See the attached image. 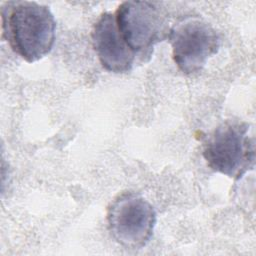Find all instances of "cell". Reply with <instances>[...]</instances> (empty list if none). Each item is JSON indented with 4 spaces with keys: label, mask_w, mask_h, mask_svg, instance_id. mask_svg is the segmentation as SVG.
Instances as JSON below:
<instances>
[{
    "label": "cell",
    "mask_w": 256,
    "mask_h": 256,
    "mask_svg": "<svg viewBox=\"0 0 256 256\" xmlns=\"http://www.w3.org/2000/svg\"><path fill=\"white\" fill-rule=\"evenodd\" d=\"M1 19L3 38L25 61H38L52 50L56 22L47 6L31 1L6 2Z\"/></svg>",
    "instance_id": "1"
},
{
    "label": "cell",
    "mask_w": 256,
    "mask_h": 256,
    "mask_svg": "<svg viewBox=\"0 0 256 256\" xmlns=\"http://www.w3.org/2000/svg\"><path fill=\"white\" fill-rule=\"evenodd\" d=\"M203 156L212 170L240 179L253 169L255 162V143L249 124L239 120L220 124L206 141Z\"/></svg>",
    "instance_id": "2"
},
{
    "label": "cell",
    "mask_w": 256,
    "mask_h": 256,
    "mask_svg": "<svg viewBox=\"0 0 256 256\" xmlns=\"http://www.w3.org/2000/svg\"><path fill=\"white\" fill-rule=\"evenodd\" d=\"M108 228L123 247L139 249L151 239L156 225L153 206L135 192L119 194L107 210Z\"/></svg>",
    "instance_id": "3"
},
{
    "label": "cell",
    "mask_w": 256,
    "mask_h": 256,
    "mask_svg": "<svg viewBox=\"0 0 256 256\" xmlns=\"http://www.w3.org/2000/svg\"><path fill=\"white\" fill-rule=\"evenodd\" d=\"M115 18L123 40L135 54H150L170 31L167 15L156 2H123L116 10Z\"/></svg>",
    "instance_id": "4"
},
{
    "label": "cell",
    "mask_w": 256,
    "mask_h": 256,
    "mask_svg": "<svg viewBox=\"0 0 256 256\" xmlns=\"http://www.w3.org/2000/svg\"><path fill=\"white\" fill-rule=\"evenodd\" d=\"M168 39L174 62L185 74L199 72L220 48L216 30L197 17H188L171 27Z\"/></svg>",
    "instance_id": "5"
},
{
    "label": "cell",
    "mask_w": 256,
    "mask_h": 256,
    "mask_svg": "<svg viewBox=\"0 0 256 256\" xmlns=\"http://www.w3.org/2000/svg\"><path fill=\"white\" fill-rule=\"evenodd\" d=\"M92 43L102 66L109 72L125 73L131 70L135 53L123 40L115 15L103 13L92 30Z\"/></svg>",
    "instance_id": "6"
}]
</instances>
